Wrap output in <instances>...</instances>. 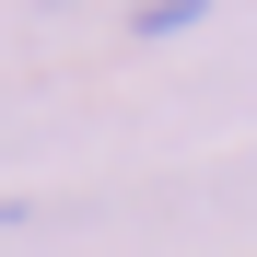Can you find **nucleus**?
Listing matches in <instances>:
<instances>
[{
	"mask_svg": "<svg viewBox=\"0 0 257 257\" xmlns=\"http://www.w3.org/2000/svg\"><path fill=\"white\" fill-rule=\"evenodd\" d=\"M199 12H210V0H141V35H152V47H164V35H187Z\"/></svg>",
	"mask_w": 257,
	"mask_h": 257,
	"instance_id": "obj_1",
	"label": "nucleus"
}]
</instances>
